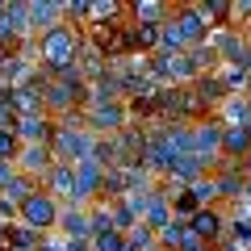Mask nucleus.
I'll return each instance as SVG.
<instances>
[{
    "label": "nucleus",
    "mask_w": 251,
    "mask_h": 251,
    "mask_svg": "<svg viewBox=\"0 0 251 251\" xmlns=\"http://www.w3.org/2000/svg\"><path fill=\"white\" fill-rule=\"evenodd\" d=\"M80 50H84V29L67 25V21L34 38V63L46 75H59V72H67V67H75Z\"/></svg>",
    "instance_id": "obj_1"
},
{
    "label": "nucleus",
    "mask_w": 251,
    "mask_h": 251,
    "mask_svg": "<svg viewBox=\"0 0 251 251\" xmlns=\"http://www.w3.org/2000/svg\"><path fill=\"white\" fill-rule=\"evenodd\" d=\"M92 143L97 138L88 134L84 126V113H67L54 122V138H50V151H54V163H80L92 155Z\"/></svg>",
    "instance_id": "obj_2"
},
{
    "label": "nucleus",
    "mask_w": 251,
    "mask_h": 251,
    "mask_svg": "<svg viewBox=\"0 0 251 251\" xmlns=\"http://www.w3.org/2000/svg\"><path fill=\"white\" fill-rule=\"evenodd\" d=\"M59 214H63V205H59L54 197H46L42 188H38L29 201H21V205H17V222L29 226V230H38V234H54Z\"/></svg>",
    "instance_id": "obj_3"
},
{
    "label": "nucleus",
    "mask_w": 251,
    "mask_h": 251,
    "mask_svg": "<svg viewBox=\"0 0 251 251\" xmlns=\"http://www.w3.org/2000/svg\"><path fill=\"white\" fill-rule=\"evenodd\" d=\"M188 130H193L188 155H197V159H205V168H214L218 151H222V122H218V117H205V122L188 126Z\"/></svg>",
    "instance_id": "obj_4"
},
{
    "label": "nucleus",
    "mask_w": 251,
    "mask_h": 251,
    "mask_svg": "<svg viewBox=\"0 0 251 251\" xmlns=\"http://www.w3.org/2000/svg\"><path fill=\"white\" fill-rule=\"evenodd\" d=\"M226 214H230V209L226 205H214V209H197V214L188 218V230L197 234L201 243H209V251L218 247V243H222V234H226Z\"/></svg>",
    "instance_id": "obj_5"
},
{
    "label": "nucleus",
    "mask_w": 251,
    "mask_h": 251,
    "mask_svg": "<svg viewBox=\"0 0 251 251\" xmlns=\"http://www.w3.org/2000/svg\"><path fill=\"white\" fill-rule=\"evenodd\" d=\"M172 21H176V29H180V38H184V46L209 42V25H205V17H201L197 4H172Z\"/></svg>",
    "instance_id": "obj_6"
},
{
    "label": "nucleus",
    "mask_w": 251,
    "mask_h": 251,
    "mask_svg": "<svg viewBox=\"0 0 251 251\" xmlns=\"http://www.w3.org/2000/svg\"><path fill=\"white\" fill-rule=\"evenodd\" d=\"M72 172H75V205H97L105 168L92 163V159H80V163H72Z\"/></svg>",
    "instance_id": "obj_7"
},
{
    "label": "nucleus",
    "mask_w": 251,
    "mask_h": 251,
    "mask_svg": "<svg viewBox=\"0 0 251 251\" xmlns=\"http://www.w3.org/2000/svg\"><path fill=\"white\" fill-rule=\"evenodd\" d=\"M42 193L54 197L59 205H75V172H72V163H54L42 176Z\"/></svg>",
    "instance_id": "obj_8"
},
{
    "label": "nucleus",
    "mask_w": 251,
    "mask_h": 251,
    "mask_svg": "<svg viewBox=\"0 0 251 251\" xmlns=\"http://www.w3.org/2000/svg\"><path fill=\"white\" fill-rule=\"evenodd\" d=\"M42 75H46V72H38L29 84L9 88V105H13V113H17V117H38V113H46V109H42Z\"/></svg>",
    "instance_id": "obj_9"
},
{
    "label": "nucleus",
    "mask_w": 251,
    "mask_h": 251,
    "mask_svg": "<svg viewBox=\"0 0 251 251\" xmlns=\"http://www.w3.org/2000/svg\"><path fill=\"white\" fill-rule=\"evenodd\" d=\"M54 234H63L67 243H88V239H92L88 209H84V205H63V214H59V226H54Z\"/></svg>",
    "instance_id": "obj_10"
},
{
    "label": "nucleus",
    "mask_w": 251,
    "mask_h": 251,
    "mask_svg": "<svg viewBox=\"0 0 251 251\" xmlns=\"http://www.w3.org/2000/svg\"><path fill=\"white\" fill-rule=\"evenodd\" d=\"M201 176H209L205 159H197V155H176V159L168 163V172H163V180L176 188H188V184H197Z\"/></svg>",
    "instance_id": "obj_11"
},
{
    "label": "nucleus",
    "mask_w": 251,
    "mask_h": 251,
    "mask_svg": "<svg viewBox=\"0 0 251 251\" xmlns=\"http://www.w3.org/2000/svg\"><path fill=\"white\" fill-rule=\"evenodd\" d=\"M13 134H17L21 147H34V143H46V147H50V138H54V117H46V113H38V117H17Z\"/></svg>",
    "instance_id": "obj_12"
},
{
    "label": "nucleus",
    "mask_w": 251,
    "mask_h": 251,
    "mask_svg": "<svg viewBox=\"0 0 251 251\" xmlns=\"http://www.w3.org/2000/svg\"><path fill=\"white\" fill-rule=\"evenodd\" d=\"M54 168V151L46 143H34V147H21V155H17V172H25V176H34V180H42L46 172Z\"/></svg>",
    "instance_id": "obj_13"
},
{
    "label": "nucleus",
    "mask_w": 251,
    "mask_h": 251,
    "mask_svg": "<svg viewBox=\"0 0 251 251\" xmlns=\"http://www.w3.org/2000/svg\"><path fill=\"white\" fill-rule=\"evenodd\" d=\"M63 25V0H29V34H46V29Z\"/></svg>",
    "instance_id": "obj_14"
},
{
    "label": "nucleus",
    "mask_w": 251,
    "mask_h": 251,
    "mask_svg": "<svg viewBox=\"0 0 251 251\" xmlns=\"http://www.w3.org/2000/svg\"><path fill=\"white\" fill-rule=\"evenodd\" d=\"M126 21V0H88V21H84V34L100 25H117Z\"/></svg>",
    "instance_id": "obj_15"
},
{
    "label": "nucleus",
    "mask_w": 251,
    "mask_h": 251,
    "mask_svg": "<svg viewBox=\"0 0 251 251\" xmlns=\"http://www.w3.org/2000/svg\"><path fill=\"white\" fill-rule=\"evenodd\" d=\"M168 13L172 4H163V0H126V17L134 25H163Z\"/></svg>",
    "instance_id": "obj_16"
},
{
    "label": "nucleus",
    "mask_w": 251,
    "mask_h": 251,
    "mask_svg": "<svg viewBox=\"0 0 251 251\" xmlns=\"http://www.w3.org/2000/svg\"><path fill=\"white\" fill-rule=\"evenodd\" d=\"M214 80L222 84L226 97H251V80H247V72H243L239 63H218V67H214Z\"/></svg>",
    "instance_id": "obj_17"
},
{
    "label": "nucleus",
    "mask_w": 251,
    "mask_h": 251,
    "mask_svg": "<svg viewBox=\"0 0 251 251\" xmlns=\"http://www.w3.org/2000/svg\"><path fill=\"white\" fill-rule=\"evenodd\" d=\"M251 151V134H247V126H222V159H230V163H239L243 155Z\"/></svg>",
    "instance_id": "obj_18"
},
{
    "label": "nucleus",
    "mask_w": 251,
    "mask_h": 251,
    "mask_svg": "<svg viewBox=\"0 0 251 251\" xmlns=\"http://www.w3.org/2000/svg\"><path fill=\"white\" fill-rule=\"evenodd\" d=\"M188 63H193V72H197V75H209V72H214V67H218V54H214V46H209V42H201V46H188Z\"/></svg>",
    "instance_id": "obj_19"
},
{
    "label": "nucleus",
    "mask_w": 251,
    "mask_h": 251,
    "mask_svg": "<svg viewBox=\"0 0 251 251\" xmlns=\"http://www.w3.org/2000/svg\"><path fill=\"white\" fill-rule=\"evenodd\" d=\"M188 197L197 201V209H214V205H222V201H218V188H214V176H201L197 184H188Z\"/></svg>",
    "instance_id": "obj_20"
},
{
    "label": "nucleus",
    "mask_w": 251,
    "mask_h": 251,
    "mask_svg": "<svg viewBox=\"0 0 251 251\" xmlns=\"http://www.w3.org/2000/svg\"><path fill=\"white\" fill-rule=\"evenodd\" d=\"M38 243H42V234L38 230H29V226H13L9 230V239H4V247H21V251H38Z\"/></svg>",
    "instance_id": "obj_21"
},
{
    "label": "nucleus",
    "mask_w": 251,
    "mask_h": 251,
    "mask_svg": "<svg viewBox=\"0 0 251 251\" xmlns=\"http://www.w3.org/2000/svg\"><path fill=\"white\" fill-rule=\"evenodd\" d=\"M126 243H130L134 251H159V243H155V230H151V226H143V222L126 230Z\"/></svg>",
    "instance_id": "obj_22"
},
{
    "label": "nucleus",
    "mask_w": 251,
    "mask_h": 251,
    "mask_svg": "<svg viewBox=\"0 0 251 251\" xmlns=\"http://www.w3.org/2000/svg\"><path fill=\"white\" fill-rule=\"evenodd\" d=\"M184 230H188V226H184V222H176V218H172L163 230H155V243H159V251H176V247H180V239H184Z\"/></svg>",
    "instance_id": "obj_23"
},
{
    "label": "nucleus",
    "mask_w": 251,
    "mask_h": 251,
    "mask_svg": "<svg viewBox=\"0 0 251 251\" xmlns=\"http://www.w3.org/2000/svg\"><path fill=\"white\" fill-rule=\"evenodd\" d=\"M122 243H126L122 230H97V234L88 239V247H92V251H117Z\"/></svg>",
    "instance_id": "obj_24"
},
{
    "label": "nucleus",
    "mask_w": 251,
    "mask_h": 251,
    "mask_svg": "<svg viewBox=\"0 0 251 251\" xmlns=\"http://www.w3.org/2000/svg\"><path fill=\"white\" fill-rule=\"evenodd\" d=\"M17 155H21L17 134L13 130H0V163H17Z\"/></svg>",
    "instance_id": "obj_25"
},
{
    "label": "nucleus",
    "mask_w": 251,
    "mask_h": 251,
    "mask_svg": "<svg viewBox=\"0 0 251 251\" xmlns=\"http://www.w3.org/2000/svg\"><path fill=\"white\" fill-rule=\"evenodd\" d=\"M13 226H17V205L0 197V243L9 239V230H13Z\"/></svg>",
    "instance_id": "obj_26"
},
{
    "label": "nucleus",
    "mask_w": 251,
    "mask_h": 251,
    "mask_svg": "<svg viewBox=\"0 0 251 251\" xmlns=\"http://www.w3.org/2000/svg\"><path fill=\"white\" fill-rule=\"evenodd\" d=\"M13 126H17V113L9 105V92H0V130H13Z\"/></svg>",
    "instance_id": "obj_27"
},
{
    "label": "nucleus",
    "mask_w": 251,
    "mask_h": 251,
    "mask_svg": "<svg viewBox=\"0 0 251 251\" xmlns=\"http://www.w3.org/2000/svg\"><path fill=\"white\" fill-rule=\"evenodd\" d=\"M38 251H67V239H63V234H42Z\"/></svg>",
    "instance_id": "obj_28"
},
{
    "label": "nucleus",
    "mask_w": 251,
    "mask_h": 251,
    "mask_svg": "<svg viewBox=\"0 0 251 251\" xmlns=\"http://www.w3.org/2000/svg\"><path fill=\"white\" fill-rule=\"evenodd\" d=\"M17 176V163H0V193L9 188V180Z\"/></svg>",
    "instance_id": "obj_29"
},
{
    "label": "nucleus",
    "mask_w": 251,
    "mask_h": 251,
    "mask_svg": "<svg viewBox=\"0 0 251 251\" xmlns=\"http://www.w3.org/2000/svg\"><path fill=\"white\" fill-rule=\"evenodd\" d=\"M239 172H243V180H251V151L239 159Z\"/></svg>",
    "instance_id": "obj_30"
},
{
    "label": "nucleus",
    "mask_w": 251,
    "mask_h": 251,
    "mask_svg": "<svg viewBox=\"0 0 251 251\" xmlns=\"http://www.w3.org/2000/svg\"><path fill=\"white\" fill-rule=\"evenodd\" d=\"M117 251H134V247H130V243H122V247H117Z\"/></svg>",
    "instance_id": "obj_31"
},
{
    "label": "nucleus",
    "mask_w": 251,
    "mask_h": 251,
    "mask_svg": "<svg viewBox=\"0 0 251 251\" xmlns=\"http://www.w3.org/2000/svg\"><path fill=\"white\" fill-rule=\"evenodd\" d=\"M4 251H21V247H4Z\"/></svg>",
    "instance_id": "obj_32"
}]
</instances>
